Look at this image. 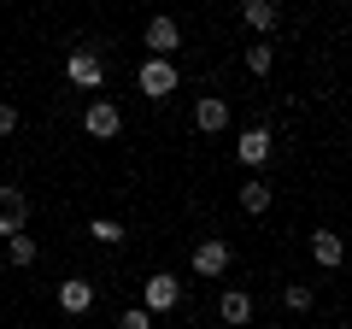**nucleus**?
I'll use <instances>...</instances> for the list:
<instances>
[{"mask_svg":"<svg viewBox=\"0 0 352 329\" xmlns=\"http://www.w3.org/2000/svg\"><path fill=\"white\" fill-rule=\"evenodd\" d=\"M176 306H182V282L170 277V270H153L147 282H141V312H176Z\"/></svg>","mask_w":352,"mask_h":329,"instance_id":"f257e3e1","label":"nucleus"},{"mask_svg":"<svg viewBox=\"0 0 352 329\" xmlns=\"http://www.w3.org/2000/svg\"><path fill=\"white\" fill-rule=\"evenodd\" d=\"M135 83H141L147 100H164V94H176V65H170V59H141Z\"/></svg>","mask_w":352,"mask_h":329,"instance_id":"f03ea898","label":"nucleus"},{"mask_svg":"<svg viewBox=\"0 0 352 329\" xmlns=\"http://www.w3.org/2000/svg\"><path fill=\"white\" fill-rule=\"evenodd\" d=\"M65 76H71L76 89H88V94H94V89L106 83V65H100V53H94V47H76L71 59H65Z\"/></svg>","mask_w":352,"mask_h":329,"instance_id":"7ed1b4c3","label":"nucleus"},{"mask_svg":"<svg viewBox=\"0 0 352 329\" xmlns=\"http://www.w3.org/2000/svg\"><path fill=\"white\" fill-rule=\"evenodd\" d=\"M229 259H235V247H229L223 235H206L200 247H194V277H223Z\"/></svg>","mask_w":352,"mask_h":329,"instance_id":"20e7f679","label":"nucleus"},{"mask_svg":"<svg viewBox=\"0 0 352 329\" xmlns=\"http://www.w3.org/2000/svg\"><path fill=\"white\" fill-rule=\"evenodd\" d=\"M24 224H30V194L24 189H0V235L6 241L24 235Z\"/></svg>","mask_w":352,"mask_h":329,"instance_id":"39448f33","label":"nucleus"},{"mask_svg":"<svg viewBox=\"0 0 352 329\" xmlns=\"http://www.w3.org/2000/svg\"><path fill=\"white\" fill-rule=\"evenodd\" d=\"M82 129H88L94 141H112L118 129H124V112H118L112 100H88V112H82Z\"/></svg>","mask_w":352,"mask_h":329,"instance_id":"423d86ee","label":"nucleus"},{"mask_svg":"<svg viewBox=\"0 0 352 329\" xmlns=\"http://www.w3.org/2000/svg\"><path fill=\"white\" fill-rule=\"evenodd\" d=\"M141 41H147V59H170V53L182 47V30H176V18H153Z\"/></svg>","mask_w":352,"mask_h":329,"instance_id":"0eeeda50","label":"nucleus"},{"mask_svg":"<svg viewBox=\"0 0 352 329\" xmlns=\"http://www.w3.org/2000/svg\"><path fill=\"white\" fill-rule=\"evenodd\" d=\"M194 129H200V136H217V129H229V100H223V94H206V100L194 106Z\"/></svg>","mask_w":352,"mask_h":329,"instance_id":"6e6552de","label":"nucleus"},{"mask_svg":"<svg viewBox=\"0 0 352 329\" xmlns=\"http://www.w3.org/2000/svg\"><path fill=\"white\" fill-rule=\"evenodd\" d=\"M88 306H94V282H82V277H71V282H59V312H71V317H82Z\"/></svg>","mask_w":352,"mask_h":329,"instance_id":"1a4fd4ad","label":"nucleus"},{"mask_svg":"<svg viewBox=\"0 0 352 329\" xmlns=\"http://www.w3.org/2000/svg\"><path fill=\"white\" fill-rule=\"evenodd\" d=\"M235 153H241V164H264L270 159V129H241Z\"/></svg>","mask_w":352,"mask_h":329,"instance_id":"9d476101","label":"nucleus"},{"mask_svg":"<svg viewBox=\"0 0 352 329\" xmlns=\"http://www.w3.org/2000/svg\"><path fill=\"white\" fill-rule=\"evenodd\" d=\"M241 18H247L258 36H270V30H276V18H282V6H276V0H247V6H241Z\"/></svg>","mask_w":352,"mask_h":329,"instance_id":"9b49d317","label":"nucleus"},{"mask_svg":"<svg viewBox=\"0 0 352 329\" xmlns=\"http://www.w3.org/2000/svg\"><path fill=\"white\" fill-rule=\"evenodd\" d=\"M217 312H223V323H247L252 317V294H241V288H223V300H217Z\"/></svg>","mask_w":352,"mask_h":329,"instance_id":"f8f14e48","label":"nucleus"},{"mask_svg":"<svg viewBox=\"0 0 352 329\" xmlns=\"http://www.w3.org/2000/svg\"><path fill=\"white\" fill-rule=\"evenodd\" d=\"M311 259H317L323 270L340 265V235H335V229H317V235H311Z\"/></svg>","mask_w":352,"mask_h":329,"instance_id":"ddd939ff","label":"nucleus"},{"mask_svg":"<svg viewBox=\"0 0 352 329\" xmlns=\"http://www.w3.org/2000/svg\"><path fill=\"white\" fill-rule=\"evenodd\" d=\"M241 212H252V217L270 212V182H241Z\"/></svg>","mask_w":352,"mask_h":329,"instance_id":"4468645a","label":"nucleus"},{"mask_svg":"<svg viewBox=\"0 0 352 329\" xmlns=\"http://www.w3.org/2000/svg\"><path fill=\"white\" fill-rule=\"evenodd\" d=\"M88 235L100 241V247H118V241H124V224H118V217H94V224H88Z\"/></svg>","mask_w":352,"mask_h":329,"instance_id":"2eb2a0df","label":"nucleus"},{"mask_svg":"<svg viewBox=\"0 0 352 329\" xmlns=\"http://www.w3.org/2000/svg\"><path fill=\"white\" fill-rule=\"evenodd\" d=\"M6 259L12 265H36V235H12L6 241Z\"/></svg>","mask_w":352,"mask_h":329,"instance_id":"dca6fc26","label":"nucleus"},{"mask_svg":"<svg viewBox=\"0 0 352 329\" xmlns=\"http://www.w3.org/2000/svg\"><path fill=\"white\" fill-rule=\"evenodd\" d=\"M270 59H276V53H270V41L247 47V71H252V76H270Z\"/></svg>","mask_w":352,"mask_h":329,"instance_id":"f3484780","label":"nucleus"},{"mask_svg":"<svg viewBox=\"0 0 352 329\" xmlns=\"http://www.w3.org/2000/svg\"><path fill=\"white\" fill-rule=\"evenodd\" d=\"M282 300H288V312H311V288H305V282H288Z\"/></svg>","mask_w":352,"mask_h":329,"instance_id":"a211bd4d","label":"nucleus"},{"mask_svg":"<svg viewBox=\"0 0 352 329\" xmlns=\"http://www.w3.org/2000/svg\"><path fill=\"white\" fill-rule=\"evenodd\" d=\"M118 329H153V317L135 306V312H124V317H118Z\"/></svg>","mask_w":352,"mask_h":329,"instance_id":"6ab92c4d","label":"nucleus"},{"mask_svg":"<svg viewBox=\"0 0 352 329\" xmlns=\"http://www.w3.org/2000/svg\"><path fill=\"white\" fill-rule=\"evenodd\" d=\"M12 129H18V106L0 100V136H12Z\"/></svg>","mask_w":352,"mask_h":329,"instance_id":"aec40b11","label":"nucleus"}]
</instances>
